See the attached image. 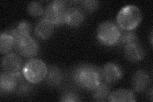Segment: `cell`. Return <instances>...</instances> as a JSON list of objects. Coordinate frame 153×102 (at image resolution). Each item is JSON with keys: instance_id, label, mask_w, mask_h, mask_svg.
<instances>
[{"instance_id": "1", "label": "cell", "mask_w": 153, "mask_h": 102, "mask_svg": "<svg viewBox=\"0 0 153 102\" xmlns=\"http://www.w3.org/2000/svg\"><path fill=\"white\" fill-rule=\"evenodd\" d=\"M72 77L79 86L89 91L97 88L103 80L102 70L91 64H80L75 66Z\"/></svg>"}, {"instance_id": "2", "label": "cell", "mask_w": 153, "mask_h": 102, "mask_svg": "<svg viewBox=\"0 0 153 102\" xmlns=\"http://www.w3.org/2000/svg\"><path fill=\"white\" fill-rule=\"evenodd\" d=\"M142 14L140 8L134 4H127L119 11L116 16L117 25L124 31H133L140 24Z\"/></svg>"}, {"instance_id": "3", "label": "cell", "mask_w": 153, "mask_h": 102, "mask_svg": "<svg viewBox=\"0 0 153 102\" xmlns=\"http://www.w3.org/2000/svg\"><path fill=\"white\" fill-rule=\"evenodd\" d=\"M121 29L112 21H105L100 24L97 31L98 42L105 46H114L118 43L121 35Z\"/></svg>"}, {"instance_id": "4", "label": "cell", "mask_w": 153, "mask_h": 102, "mask_svg": "<svg viewBox=\"0 0 153 102\" xmlns=\"http://www.w3.org/2000/svg\"><path fill=\"white\" fill-rule=\"evenodd\" d=\"M48 67L42 60L38 58H31L24 65L22 75L32 84L40 83L47 75Z\"/></svg>"}, {"instance_id": "5", "label": "cell", "mask_w": 153, "mask_h": 102, "mask_svg": "<svg viewBox=\"0 0 153 102\" xmlns=\"http://www.w3.org/2000/svg\"><path fill=\"white\" fill-rule=\"evenodd\" d=\"M66 3L61 0H55L51 2L45 9L44 18L51 21L55 26L65 24L66 12Z\"/></svg>"}, {"instance_id": "6", "label": "cell", "mask_w": 153, "mask_h": 102, "mask_svg": "<svg viewBox=\"0 0 153 102\" xmlns=\"http://www.w3.org/2000/svg\"><path fill=\"white\" fill-rule=\"evenodd\" d=\"M1 66L3 72L19 77L22 75L23 62L21 57L15 53H9L3 58Z\"/></svg>"}, {"instance_id": "7", "label": "cell", "mask_w": 153, "mask_h": 102, "mask_svg": "<svg viewBox=\"0 0 153 102\" xmlns=\"http://www.w3.org/2000/svg\"><path fill=\"white\" fill-rule=\"evenodd\" d=\"M16 47L22 56L30 58L36 56L39 52L38 42L30 35L21 38L16 42Z\"/></svg>"}, {"instance_id": "8", "label": "cell", "mask_w": 153, "mask_h": 102, "mask_svg": "<svg viewBox=\"0 0 153 102\" xmlns=\"http://www.w3.org/2000/svg\"><path fill=\"white\" fill-rule=\"evenodd\" d=\"M102 70L103 79L108 84L116 83L123 77L122 67L116 63H107Z\"/></svg>"}, {"instance_id": "9", "label": "cell", "mask_w": 153, "mask_h": 102, "mask_svg": "<svg viewBox=\"0 0 153 102\" xmlns=\"http://www.w3.org/2000/svg\"><path fill=\"white\" fill-rule=\"evenodd\" d=\"M124 54L126 60L131 63L140 62L145 56V49L139 43H129L124 46Z\"/></svg>"}, {"instance_id": "10", "label": "cell", "mask_w": 153, "mask_h": 102, "mask_svg": "<svg viewBox=\"0 0 153 102\" xmlns=\"http://www.w3.org/2000/svg\"><path fill=\"white\" fill-rule=\"evenodd\" d=\"M151 81V77L149 74L144 70H140L134 74L132 77L131 84L134 90L138 93H142L149 87Z\"/></svg>"}, {"instance_id": "11", "label": "cell", "mask_w": 153, "mask_h": 102, "mask_svg": "<svg viewBox=\"0 0 153 102\" xmlns=\"http://www.w3.org/2000/svg\"><path fill=\"white\" fill-rule=\"evenodd\" d=\"M85 19L84 12L80 9L76 7L67 8L65 24L71 28H78L83 24Z\"/></svg>"}, {"instance_id": "12", "label": "cell", "mask_w": 153, "mask_h": 102, "mask_svg": "<svg viewBox=\"0 0 153 102\" xmlns=\"http://www.w3.org/2000/svg\"><path fill=\"white\" fill-rule=\"evenodd\" d=\"M107 100L110 102H132L136 101L134 92L128 89H119L111 92Z\"/></svg>"}, {"instance_id": "13", "label": "cell", "mask_w": 153, "mask_h": 102, "mask_svg": "<svg viewBox=\"0 0 153 102\" xmlns=\"http://www.w3.org/2000/svg\"><path fill=\"white\" fill-rule=\"evenodd\" d=\"M54 25L47 19L43 18L38 22L35 29L36 35L43 40L49 39L54 30Z\"/></svg>"}, {"instance_id": "14", "label": "cell", "mask_w": 153, "mask_h": 102, "mask_svg": "<svg viewBox=\"0 0 153 102\" xmlns=\"http://www.w3.org/2000/svg\"><path fill=\"white\" fill-rule=\"evenodd\" d=\"M17 86L16 77L1 72L0 75V91L1 93H11L15 92Z\"/></svg>"}, {"instance_id": "15", "label": "cell", "mask_w": 153, "mask_h": 102, "mask_svg": "<svg viewBox=\"0 0 153 102\" xmlns=\"http://www.w3.org/2000/svg\"><path fill=\"white\" fill-rule=\"evenodd\" d=\"M47 84L51 87H57L59 86L63 80V74L62 70L57 66L48 67L47 74L45 77Z\"/></svg>"}, {"instance_id": "16", "label": "cell", "mask_w": 153, "mask_h": 102, "mask_svg": "<svg viewBox=\"0 0 153 102\" xmlns=\"http://www.w3.org/2000/svg\"><path fill=\"white\" fill-rule=\"evenodd\" d=\"M16 45L15 38L10 33L3 32L0 35V52L1 54H7Z\"/></svg>"}, {"instance_id": "17", "label": "cell", "mask_w": 153, "mask_h": 102, "mask_svg": "<svg viewBox=\"0 0 153 102\" xmlns=\"http://www.w3.org/2000/svg\"><path fill=\"white\" fill-rule=\"evenodd\" d=\"M31 31V25L26 21H22L14 26L10 33L14 37L16 42L21 38L30 35Z\"/></svg>"}, {"instance_id": "18", "label": "cell", "mask_w": 153, "mask_h": 102, "mask_svg": "<svg viewBox=\"0 0 153 102\" xmlns=\"http://www.w3.org/2000/svg\"><path fill=\"white\" fill-rule=\"evenodd\" d=\"M93 98L95 101H105L108 99V97L111 93V89L108 84L102 83L99 85L97 88L93 90Z\"/></svg>"}, {"instance_id": "19", "label": "cell", "mask_w": 153, "mask_h": 102, "mask_svg": "<svg viewBox=\"0 0 153 102\" xmlns=\"http://www.w3.org/2000/svg\"><path fill=\"white\" fill-rule=\"evenodd\" d=\"M16 77L17 78V86L15 93L19 95H26L32 91L33 84L28 81L23 75Z\"/></svg>"}, {"instance_id": "20", "label": "cell", "mask_w": 153, "mask_h": 102, "mask_svg": "<svg viewBox=\"0 0 153 102\" xmlns=\"http://www.w3.org/2000/svg\"><path fill=\"white\" fill-rule=\"evenodd\" d=\"M27 11L30 16L38 17L44 16L45 10L39 2L32 1L28 4L27 7Z\"/></svg>"}, {"instance_id": "21", "label": "cell", "mask_w": 153, "mask_h": 102, "mask_svg": "<svg viewBox=\"0 0 153 102\" xmlns=\"http://www.w3.org/2000/svg\"><path fill=\"white\" fill-rule=\"evenodd\" d=\"M138 36L137 34L133 31H124L121 32L118 43L123 45H127L129 43H136L138 42Z\"/></svg>"}, {"instance_id": "22", "label": "cell", "mask_w": 153, "mask_h": 102, "mask_svg": "<svg viewBox=\"0 0 153 102\" xmlns=\"http://www.w3.org/2000/svg\"><path fill=\"white\" fill-rule=\"evenodd\" d=\"M59 101L63 102H75L80 101L79 96L72 91H66L62 94L59 98Z\"/></svg>"}, {"instance_id": "23", "label": "cell", "mask_w": 153, "mask_h": 102, "mask_svg": "<svg viewBox=\"0 0 153 102\" xmlns=\"http://www.w3.org/2000/svg\"><path fill=\"white\" fill-rule=\"evenodd\" d=\"M81 4L86 11L92 12L97 10L99 6V1L94 0H85L80 1Z\"/></svg>"}, {"instance_id": "24", "label": "cell", "mask_w": 153, "mask_h": 102, "mask_svg": "<svg viewBox=\"0 0 153 102\" xmlns=\"http://www.w3.org/2000/svg\"><path fill=\"white\" fill-rule=\"evenodd\" d=\"M150 36H151V45H152V31H151Z\"/></svg>"}]
</instances>
